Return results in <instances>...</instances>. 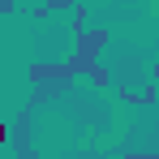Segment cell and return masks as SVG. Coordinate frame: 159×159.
Returning <instances> with one entry per match:
<instances>
[]
</instances>
